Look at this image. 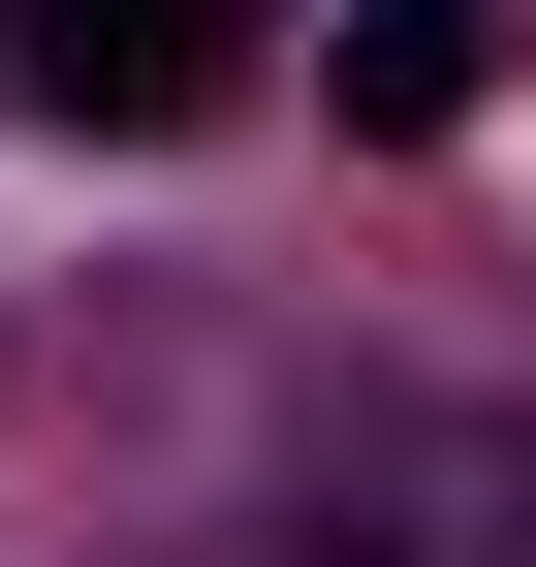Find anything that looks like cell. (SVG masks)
<instances>
[{
    "mask_svg": "<svg viewBox=\"0 0 536 567\" xmlns=\"http://www.w3.org/2000/svg\"><path fill=\"white\" fill-rule=\"evenodd\" d=\"M0 63H32L63 126H189V95L252 63V0H0Z\"/></svg>",
    "mask_w": 536,
    "mask_h": 567,
    "instance_id": "obj_1",
    "label": "cell"
},
{
    "mask_svg": "<svg viewBox=\"0 0 536 567\" xmlns=\"http://www.w3.org/2000/svg\"><path fill=\"white\" fill-rule=\"evenodd\" d=\"M505 95V0H348V126H474Z\"/></svg>",
    "mask_w": 536,
    "mask_h": 567,
    "instance_id": "obj_2",
    "label": "cell"
}]
</instances>
